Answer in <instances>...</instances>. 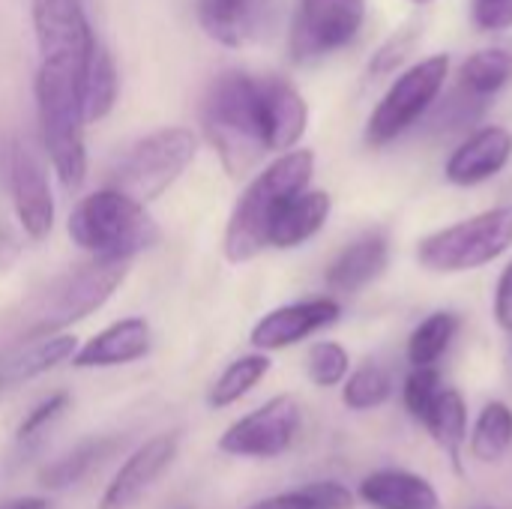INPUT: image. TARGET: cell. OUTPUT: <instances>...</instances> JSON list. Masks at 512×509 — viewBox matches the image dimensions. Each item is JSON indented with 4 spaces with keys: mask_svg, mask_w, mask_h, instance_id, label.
<instances>
[{
    "mask_svg": "<svg viewBox=\"0 0 512 509\" xmlns=\"http://www.w3.org/2000/svg\"><path fill=\"white\" fill-rule=\"evenodd\" d=\"M18 237L6 228V225H0V270L6 267V264H12L15 261V255H18Z\"/></svg>",
    "mask_w": 512,
    "mask_h": 509,
    "instance_id": "f35d334b",
    "label": "cell"
},
{
    "mask_svg": "<svg viewBox=\"0 0 512 509\" xmlns=\"http://www.w3.org/2000/svg\"><path fill=\"white\" fill-rule=\"evenodd\" d=\"M258 105H261V132L267 153H291L309 126V105L294 84L276 75H258Z\"/></svg>",
    "mask_w": 512,
    "mask_h": 509,
    "instance_id": "5bb4252c",
    "label": "cell"
},
{
    "mask_svg": "<svg viewBox=\"0 0 512 509\" xmlns=\"http://www.w3.org/2000/svg\"><path fill=\"white\" fill-rule=\"evenodd\" d=\"M6 168H9V192H12L18 225L30 240L48 237L54 228V195L42 165L21 141H12L6 153Z\"/></svg>",
    "mask_w": 512,
    "mask_h": 509,
    "instance_id": "8fae6325",
    "label": "cell"
},
{
    "mask_svg": "<svg viewBox=\"0 0 512 509\" xmlns=\"http://www.w3.org/2000/svg\"><path fill=\"white\" fill-rule=\"evenodd\" d=\"M201 120L231 177H243L267 153L261 132L258 75L240 69L222 72L207 90Z\"/></svg>",
    "mask_w": 512,
    "mask_h": 509,
    "instance_id": "3957f363",
    "label": "cell"
},
{
    "mask_svg": "<svg viewBox=\"0 0 512 509\" xmlns=\"http://www.w3.org/2000/svg\"><path fill=\"white\" fill-rule=\"evenodd\" d=\"M0 509H51L45 498H9L0 501Z\"/></svg>",
    "mask_w": 512,
    "mask_h": 509,
    "instance_id": "ab89813d",
    "label": "cell"
},
{
    "mask_svg": "<svg viewBox=\"0 0 512 509\" xmlns=\"http://www.w3.org/2000/svg\"><path fill=\"white\" fill-rule=\"evenodd\" d=\"M180 450V432H162L150 441H144L114 474L108 483L99 509H132L147 489L165 474V468L177 459Z\"/></svg>",
    "mask_w": 512,
    "mask_h": 509,
    "instance_id": "7c38bea8",
    "label": "cell"
},
{
    "mask_svg": "<svg viewBox=\"0 0 512 509\" xmlns=\"http://www.w3.org/2000/svg\"><path fill=\"white\" fill-rule=\"evenodd\" d=\"M510 246L512 204H501L426 234L417 243V264L429 273H468L498 261Z\"/></svg>",
    "mask_w": 512,
    "mask_h": 509,
    "instance_id": "5b68a950",
    "label": "cell"
},
{
    "mask_svg": "<svg viewBox=\"0 0 512 509\" xmlns=\"http://www.w3.org/2000/svg\"><path fill=\"white\" fill-rule=\"evenodd\" d=\"M420 33H423V21L420 18H411V21H405L375 54H372V60H369V75L372 78H384V75H390L393 69H399L411 54H414V48H417V42H420Z\"/></svg>",
    "mask_w": 512,
    "mask_h": 509,
    "instance_id": "1f68e13d",
    "label": "cell"
},
{
    "mask_svg": "<svg viewBox=\"0 0 512 509\" xmlns=\"http://www.w3.org/2000/svg\"><path fill=\"white\" fill-rule=\"evenodd\" d=\"M420 426L447 453L453 468L462 471V450L468 444V405H465V396L456 387L444 384V390L435 396V402L423 414Z\"/></svg>",
    "mask_w": 512,
    "mask_h": 509,
    "instance_id": "7402d4cb",
    "label": "cell"
},
{
    "mask_svg": "<svg viewBox=\"0 0 512 509\" xmlns=\"http://www.w3.org/2000/svg\"><path fill=\"white\" fill-rule=\"evenodd\" d=\"M75 351H78V342H75V336H66V333L33 339L24 351H18L12 360H6L0 366V384L6 387V384H21V381L39 378V375L51 372L54 366L66 363L69 357H75Z\"/></svg>",
    "mask_w": 512,
    "mask_h": 509,
    "instance_id": "cb8c5ba5",
    "label": "cell"
},
{
    "mask_svg": "<svg viewBox=\"0 0 512 509\" xmlns=\"http://www.w3.org/2000/svg\"><path fill=\"white\" fill-rule=\"evenodd\" d=\"M330 195L324 189H303L279 207L267 231V249H297L309 243L330 219Z\"/></svg>",
    "mask_w": 512,
    "mask_h": 509,
    "instance_id": "ffe728a7",
    "label": "cell"
},
{
    "mask_svg": "<svg viewBox=\"0 0 512 509\" xmlns=\"http://www.w3.org/2000/svg\"><path fill=\"white\" fill-rule=\"evenodd\" d=\"M462 330V318L456 312H432L429 318H423L414 333L408 336V363L411 369H429V366H438V360L450 351L453 339L459 336Z\"/></svg>",
    "mask_w": 512,
    "mask_h": 509,
    "instance_id": "d4e9b609",
    "label": "cell"
},
{
    "mask_svg": "<svg viewBox=\"0 0 512 509\" xmlns=\"http://www.w3.org/2000/svg\"><path fill=\"white\" fill-rule=\"evenodd\" d=\"M117 447V441H111V438H90V441H81L78 447H72L66 456H60V459H54L48 468H42V474H39V480H42V486L45 489H54V492H60V489H69V486H75V483H81L111 450Z\"/></svg>",
    "mask_w": 512,
    "mask_h": 509,
    "instance_id": "83f0119b",
    "label": "cell"
},
{
    "mask_svg": "<svg viewBox=\"0 0 512 509\" xmlns=\"http://www.w3.org/2000/svg\"><path fill=\"white\" fill-rule=\"evenodd\" d=\"M495 321L504 333H512V261L501 270L495 285Z\"/></svg>",
    "mask_w": 512,
    "mask_h": 509,
    "instance_id": "8d00e7d4",
    "label": "cell"
},
{
    "mask_svg": "<svg viewBox=\"0 0 512 509\" xmlns=\"http://www.w3.org/2000/svg\"><path fill=\"white\" fill-rule=\"evenodd\" d=\"M126 261H90L78 267L75 273L57 279L51 291L42 297L33 324L24 330V339H42V336H57L60 330L84 321L87 315L99 312L114 291L126 279Z\"/></svg>",
    "mask_w": 512,
    "mask_h": 509,
    "instance_id": "52a82bcc",
    "label": "cell"
},
{
    "mask_svg": "<svg viewBox=\"0 0 512 509\" xmlns=\"http://www.w3.org/2000/svg\"><path fill=\"white\" fill-rule=\"evenodd\" d=\"M450 72V57L447 54H432L411 69H405L393 87L381 96L375 105L369 123H366V144L369 147H384L396 141L402 132H408L438 99L444 81Z\"/></svg>",
    "mask_w": 512,
    "mask_h": 509,
    "instance_id": "ba28073f",
    "label": "cell"
},
{
    "mask_svg": "<svg viewBox=\"0 0 512 509\" xmlns=\"http://www.w3.org/2000/svg\"><path fill=\"white\" fill-rule=\"evenodd\" d=\"M444 390V378L438 372V366H429V369H411V375L405 378V387H402V402H405V411L420 423L423 414L429 411V405L435 402V396Z\"/></svg>",
    "mask_w": 512,
    "mask_h": 509,
    "instance_id": "d6a6232c",
    "label": "cell"
},
{
    "mask_svg": "<svg viewBox=\"0 0 512 509\" xmlns=\"http://www.w3.org/2000/svg\"><path fill=\"white\" fill-rule=\"evenodd\" d=\"M339 315H342V306L333 297H312V300L288 303V306L267 312L252 327L249 342L258 351H282V348H291V345L315 336L324 327H333L339 321Z\"/></svg>",
    "mask_w": 512,
    "mask_h": 509,
    "instance_id": "4fadbf2b",
    "label": "cell"
},
{
    "mask_svg": "<svg viewBox=\"0 0 512 509\" xmlns=\"http://www.w3.org/2000/svg\"><path fill=\"white\" fill-rule=\"evenodd\" d=\"M150 324L144 318H123L87 339L75 357L72 366L78 369H111V366H126L150 354Z\"/></svg>",
    "mask_w": 512,
    "mask_h": 509,
    "instance_id": "ac0fdd59",
    "label": "cell"
},
{
    "mask_svg": "<svg viewBox=\"0 0 512 509\" xmlns=\"http://www.w3.org/2000/svg\"><path fill=\"white\" fill-rule=\"evenodd\" d=\"M411 3H420L423 6V3H432V0H411Z\"/></svg>",
    "mask_w": 512,
    "mask_h": 509,
    "instance_id": "60d3db41",
    "label": "cell"
},
{
    "mask_svg": "<svg viewBox=\"0 0 512 509\" xmlns=\"http://www.w3.org/2000/svg\"><path fill=\"white\" fill-rule=\"evenodd\" d=\"M468 435V450L477 462H501L512 450V408L507 402H489Z\"/></svg>",
    "mask_w": 512,
    "mask_h": 509,
    "instance_id": "4316f807",
    "label": "cell"
},
{
    "mask_svg": "<svg viewBox=\"0 0 512 509\" xmlns=\"http://www.w3.org/2000/svg\"><path fill=\"white\" fill-rule=\"evenodd\" d=\"M198 153V138L186 126H165L129 147L114 168L111 189L129 195L138 204H150L165 195Z\"/></svg>",
    "mask_w": 512,
    "mask_h": 509,
    "instance_id": "8992f818",
    "label": "cell"
},
{
    "mask_svg": "<svg viewBox=\"0 0 512 509\" xmlns=\"http://www.w3.org/2000/svg\"><path fill=\"white\" fill-rule=\"evenodd\" d=\"M39 57L87 51L96 39L84 0H30Z\"/></svg>",
    "mask_w": 512,
    "mask_h": 509,
    "instance_id": "9a60e30c",
    "label": "cell"
},
{
    "mask_svg": "<svg viewBox=\"0 0 512 509\" xmlns=\"http://www.w3.org/2000/svg\"><path fill=\"white\" fill-rule=\"evenodd\" d=\"M393 396V378L384 366L378 363H366L360 369H354L345 384H342V402L351 411H372L381 408L387 399Z\"/></svg>",
    "mask_w": 512,
    "mask_h": 509,
    "instance_id": "f546056e",
    "label": "cell"
},
{
    "mask_svg": "<svg viewBox=\"0 0 512 509\" xmlns=\"http://www.w3.org/2000/svg\"><path fill=\"white\" fill-rule=\"evenodd\" d=\"M474 24L486 33H501L512 27V0H474L471 3Z\"/></svg>",
    "mask_w": 512,
    "mask_h": 509,
    "instance_id": "e575fe53",
    "label": "cell"
},
{
    "mask_svg": "<svg viewBox=\"0 0 512 509\" xmlns=\"http://www.w3.org/2000/svg\"><path fill=\"white\" fill-rule=\"evenodd\" d=\"M87 51L39 57L36 69V111L42 144L63 183V189H81L87 177V147H84V105L81 78L87 66Z\"/></svg>",
    "mask_w": 512,
    "mask_h": 509,
    "instance_id": "6da1fadb",
    "label": "cell"
},
{
    "mask_svg": "<svg viewBox=\"0 0 512 509\" xmlns=\"http://www.w3.org/2000/svg\"><path fill=\"white\" fill-rule=\"evenodd\" d=\"M249 509H324L321 504H315L303 489L297 492H285V495H273V498H264L258 501L255 507Z\"/></svg>",
    "mask_w": 512,
    "mask_h": 509,
    "instance_id": "74e56055",
    "label": "cell"
},
{
    "mask_svg": "<svg viewBox=\"0 0 512 509\" xmlns=\"http://www.w3.org/2000/svg\"><path fill=\"white\" fill-rule=\"evenodd\" d=\"M264 0H198V21L225 48L246 45L261 24Z\"/></svg>",
    "mask_w": 512,
    "mask_h": 509,
    "instance_id": "44dd1931",
    "label": "cell"
},
{
    "mask_svg": "<svg viewBox=\"0 0 512 509\" xmlns=\"http://www.w3.org/2000/svg\"><path fill=\"white\" fill-rule=\"evenodd\" d=\"M300 426V402L294 396H276L252 414L231 423L219 438V450L243 459H276L291 450Z\"/></svg>",
    "mask_w": 512,
    "mask_h": 509,
    "instance_id": "30bf717a",
    "label": "cell"
},
{
    "mask_svg": "<svg viewBox=\"0 0 512 509\" xmlns=\"http://www.w3.org/2000/svg\"><path fill=\"white\" fill-rule=\"evenodd\" d=\"M69 237L96 261H129L159 243V225L144 204L108 186L75 204Z\"/></svg>",
    "mask_w": 512,
    "mask_h": 509,
    "instance_id": "277c9868",
    "label": "cell"
},
{
    "mask_svg": "<svg viewBox=\"0 0 512 509\" xmlns=\"http://www.w3.org/2000/svg\"><path fill=\"white\" fill-rule=\"evenodd\" d=\"M357 495L372 509H441L435 486L426 477L402 468H381L366 474Z\"/></svg>",
    "mask_w": 512,
    "mask_h": 509,
    "instance_id": "d6986e66",
    "label": "cell"
},
{
    "mask_svg": "<svg viewBox=\"0 0 512 509\" xmlns=\"http://www.w3.org/2000/svg\"><path fill=\"white\" fill-rule=\"evenodd\" d=\"M315 174L312 150H291L273 159L237 198L234 213L225 228V258L231 264H246L267 249V231L273 216L285 201L309 189Z\"/></svg>",
    "mask_w": 512,
    "mask_h": 509,
    "instance_id": "7a4b0ae2",
    "label": "cell"
},
{
    "mask_svg": "<svg viewBox=\"0 0 512 509\" xmlns=\"http://www.w3.org/2000/svg\"><path fill=\"white\" fill-rule=\"evenodd\" d=\"M120 93V78H117V66L111 51L102 45V39L96 36L87 54V66H84V78H81V105H84V120L96 123L102 117L111 114L114 102Z\"/></svg>",
    "mask_w": 512,
    "mask_h": 509,
    "instance_id": "603a6c76",
    "label": "cell"
},
{
    "mask_svg": "<svg viewBox=\"0 0 512 509\" xmlns=\"http://www.w3.org/2000/svg\"><path fill=\"white\" fill-rule=\"evenodd\" d=\"M512 159V132L507 126H483L468 135L447 159V180L453 186H480L498 177Z\"/></svg>",
    "mask_w": 512,
    "mask_h": 509,
    "instance_id": "2e32d148",
    "label": "cell"
},
{
    "mask_svg": "<svg viewBox=\"0 0 512 509\" xmlns=\"http://www.w3.org/2000/svg\"><path fill=\"white\" fill-rule=\"evenodd\" d=\"M267 372H270V357L267 354L237 357L234 363H228V369L210 387V396H207L210 408H228V405L240 402Z\"/></svg>",
    "mask_w": 512,
    "mask_h": 509,
    "instance_id": "f1b7e54d",
    "label": "cell"
},
{
    "mask_svg": "<svg viewBox=\"0 0 512 509\" xmlns=\"http://www.w3.org/2000/svg\"><path fill=\"white\" fill-rule=\"evenodd\" d=\"M66 408H69V396H66V393H54V396L42 399V402L18 423V432H15L18 444H21V447L36 444V441L48 432V426L57 423V420L63 417Z\"/></svg>",
    "mask_w": 512,
    "mask_h": 509,
    "instance_id": "836d02e7",
    "label": "cell"
},
{
    "mask_svg": "<svg viewBox=\"0 0 512 509\" xmlns=\"http://www.w3.org/2000/svg\"><path fill=\"white\" fill-rule=\"evenodd\" d=\"M512 81V45H489L474 51L462 69H459V84L471 96H495Z\"/></svg>",
    "mask_w": 512,
    "mask_h": 509,
    "instance_id": "484cf974",
    "label": "cell"
},
{
    "mask_svg": "<svg viewBox=\"0 0 512 509\" xmlns=\"http://www.w3.org/2000/svg\"><path fill=\"white\" fill-rule=\"evenodd\" d=\"M306 372L315 387H339L351 375V354L339 342H315L306 357Z\"/></svg>",
    "mask_w": 512,
    "mask_h": 509,
    "instance_id": "4dcf8cb0",
    "label": "cell"
},
{
    "mask_svg": "<svg viewBox=\"0 0 512 509\" xmlns=\"http://www.w3.org/2000/svg\"><path fill=\"white\" fill-rule=\"evenodd\" d=\"M390 264V240L381 228L354 237L327 267L324 282L333 294H357L372 285Z\"/></svg>",
    "mask_w": 512,
    "mask_h": 509,
    "instance_id": "e0dca14e",
    "label": "cell"
},
{
    "mask_svg": "<svg viewBox=\"0 0 512 509\" xmlns=\"http://www.w3.org/2000/svg\"><path fill=\"white\" fill-rule=\"evenodd\" d=\"M366 21V0H297L288 51L297 63L345 48Z\"/></svg>",
    "mask_w": 512,
    "mask_h": 509,
    "instance_id": "9c48e42d",
    "label": "cell"
},
{
    "mask_svg": "<svg viewBox=\"0 0 512 509\" xmlns=\"http://www.w3.org/2000/svg\"><path fill=\"white\" fill-rule=\"evenodd\" d=\"M303 492L321 504L324 509H351L354 507V495L348 492V486H342L339 480H315L309 486H303Z\"/></svg>",
    "mask_w": 512,
    "mask_h": 509,
    "instance_id": "d590c367",
    "label": "cell"
}]
</instances>
